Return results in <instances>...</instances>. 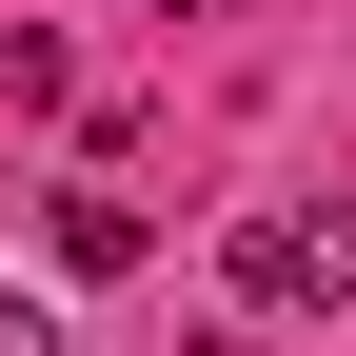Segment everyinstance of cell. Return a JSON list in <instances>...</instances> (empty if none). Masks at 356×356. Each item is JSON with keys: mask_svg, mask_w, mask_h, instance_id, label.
<instances>
[{"mask_svg": "<svg viewBox=\"0 0 356 356\" xmlns=\"http://www.w3.org/2000/svg\"><path fill=\"white\" fill-rule=\"evenodd\" d=\"M0 356H60V317H40V297H0Z\"/></svg>", "mask_w": 356, "mask_h": 356, "instance_id": "cell-2", "label": "cell"}, {"mask_svg": "<svg viewBox=\"0 0 356 356\" xmlns=\"http://www.w3.org/2000/svg\"><path fill=\"white\" fill-rule=\"evenodd\" d=\"M238 297H257V317H356V198L238 218Z\"/></svg>", "mask_w": 356, "mask_h": 356, "instance_id": "cell-1", "label": "cell"}, {"mask_svg": "<svg viewBox=\"0 0 356 356\" xmlns=\"http://www.w3.org/2000/svg\"><path fill=\"white\" fill-rule=\"evenodd\" d=\"M159 20H218V0H159Z\"/></svg>", "mask_w": 356, "mask_h": 356, "instance_id": "cell-3", "label": "cell"}]
</instances>
